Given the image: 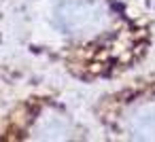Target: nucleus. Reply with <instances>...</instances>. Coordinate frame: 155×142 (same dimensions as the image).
Instances as JSON below:
<instances>
[{
    "instance_id": "1",
    "label": "nucleus",
    "mask_w": 155,
    "mask_h": 142,
    "mask_svg": "<svg viewBox=\"0 0 155 142\" xmlns=\"http://www.w3.org/2000/svg\"><path fill=\"white\" fill-rule=\"evenodd\" d=\"M136 131L140 136H149V138H155V104H149V106H142L140 110H136Z\"/></svg>"
}]
</instances>
